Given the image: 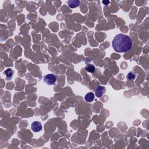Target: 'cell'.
Here are the masks:
<instances>
[{
  "label": "cell",
  "mask_w": 149,
  "mask_h": 149,
  "mask_svg": "<svg viewBox=\"0 0 149 149\" xmlns=\"http://www.w3.org/2000/svg\"><path fill=\"white\" fill-rule=\"evenodd\" d=\"M112 44L115 51L126 52L131 50L133 43L129 36L123 34H119L114 38Z\"/></svg>",
  "instance_id": "obj_1"
},
{
  "label": "cell",
  "mask_w": 149,
  "mask_h": 149,
  "mask_svg": "<svg viewBox=\"0 0 149 149\" xmlns=\"http://www.w3.org/2000/svg\"><path fill=\"white\" fill-rule=\"evenodd\" d=\"M44 82L48 85H53L55 83L57 78L54 74H48L44 76Z\"/></svg>",
  "instance_id": "obj_2"
},
{
  "label": "cell",
  "mask_w": 149,
  "mask_h": 149,
  "mask_svg": "<svg viewBox=\"0 0 149 149\" xmlns=\"http://www.w3.org/2000/svg\"><path fill=\"white\" fill-rule=\"evenodd\" d=\"M32 129L33 132H39L42 130V123L38 121H34L32 123Z\"/></svg>",
  "instance_id": "obj_3"
},
{
  "label": "cell",
  "mask_w": 149,
  "mask_h": 149,
  "mask_svg": "<svg viewBox=\"0 0 149 149\" xmlns=\"http://www.w3.org/2000/svg\"><path fill=\"white\" fill-rule=\"evenodd\" d=\"M106 91V89H105V87H104V86H98V87L96 89L95 94L96 97H101L102 96L104 95Z\"/></svg>",
  "instance_id": "obj_4"
},
{
  "label": "cell",
  "mask_w": 149,
  "mask_h": 149,
  "mask_svg": "<svg viewBox=\"0 0 149 149\" xmlns=\"http://www.w3.org/2000/svg\"><path fill=\"white\" fill-rule=\"evenodd\" d=\"M68 6L71 8H74L80 5V1L78 0H70L68 1Z\"/></svg>",
  "instance_id": "obj_5"
},
{
  "label": "cell",
  "mask_w": 149,
  "mask_h": 149,
  "mask_svg": "<svg viewBox=\"0 0 149 149\" xmlns=\"http://www.w3.org/2000/svg\"><path fill=\"white\" fill-rule=\"evenodd\" d=\"M94 99H95V95L92 92L87 93L85 97V101L87 103H91L94 100Z\"/></svg>",
  "instance_id": "obj_6"
},
{
  "label": "cell",
  "mask_w": 149,
  "mask_h": 149,
  "mask_svg": "<svg viewBox=\"0 0 149 149\" xmlns=\"http://www.w3.org/2000/svg\"><path fill=\"white\" fill-rule=\"evenodd\" d=\"M6 76H7V79L9 80L11 79L13 75V71L11 69H8L5 70L4 72Z\"/></svg>",
  "instance_id": "obj_7"
},
{
  "label": "cell",
  "mask_w": 149,
  "mask_h": 149,
  "mask_svg": "<svg viewBox=\"0 0 149 149\" xmlns=\"http://www.w3.org/2000/svg\"><path fill=\"white\" fill-rule=\"evenodd\" d=\"M85 69L86 71L88 72H90V73H95L96 70V68L95 66L93 65H88L85 67Z\"/></svg>",
  "instance_id": "obj_8"
},
{
  "label": "cell",
  "mask_w": 149,
  "mask_h": 149,
  "mask_svg": "<svg viewBox=\"0 0 149 149\" xmlns=\"http://www.w3.org/2000/svg\"><path fill=\"white\" fill-rule=\"evenodd\" d=\"M126 78L128 81L132 82L135 79V78H136V74L133 73V72H129L128 74H127Z\"/></svg>",
  "instance_id": "obj_9"
},
{
  "label": "cell",
  "mask_w": 149,
  "mask_h": 149,
  "mask_svg": "<svg viewBox=\"0 0 149 149\" xmlns=\"http://www.w3.org/2000/svg\"><path fill=\"white\" fill-rule=\"evenodd\" d=\"M103 4L105 5H107L109 4V1H108V0H104L103 1Z\"/></svg>",
  "instance_id": "obj_10"
}]
</instances>
